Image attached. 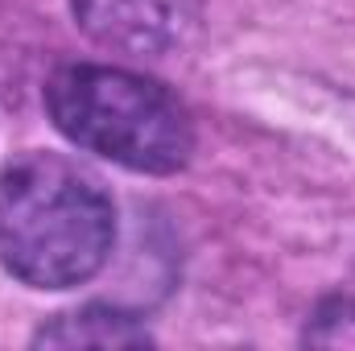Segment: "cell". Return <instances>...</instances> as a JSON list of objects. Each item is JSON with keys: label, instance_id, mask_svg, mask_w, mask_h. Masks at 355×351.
Returning <instances> with one entry per match:
<instances>
[{"label": "cell", "instance_id": "1", "mask_svg": "<svg viewBox=\"0 0 355 351\" xmlns=\"http://www.w3.org/2000/svg\"><path fill=\"white\" fill-rule=\"evenodd\" d=\"M116 244L103 182L62 153H25L0 170V264L33 289L91 281Z\"/></svg>", "mask_w": 355, "mask_h": 351}, {"label": "cell", "instance_id": "2", "mask_svg": "<svg viewBox=\"0 0 355 351\" xmlns=\"http://www.w3.org/2000/svg\"><path fill=\"white\" fill-rule=\"evenodd\" d=\"M46 112L71 145L137 174H178L194 153L186 108L162 83L120 67L75 62L54 71Z\"/></svg>", "mask_w": 355, "mask_h": 351}, {"label": "cell", "instance_id": "5", "mask_svg": "<svg viewBox=\"0 0 355 351\" xmlns=\"http://www.w3.org/2000/svg\"><path fill=\"white\" fill-rule=\"evenodd\" d=\"M306 343H314V348H355V289L331 293L314 310V318L306 327Z\"/></svg>", "mask_w": 355, "mask_h": 351}, {"label": "cell", "instance_id": "3", "mask_svg": "<svg viewBox=\"0 0 355 351\" xmlns=\"http://www.w3.org/2000/svg\"><path fill=\"white\" fill-rule=\"evenodd\" d=\"M91 42L116 54H170L190 42L202 0H71Z\"/></svg>", "mask_w": 355, "mask_h": 351}, {"label": "cell", "instance_id": "4", "mask_svg": "<svg viewBox=\"0 0 355 351\" xmlns=\"http://www.w3.org/2000/svg\"><path fill=\"white\" fill-rule=\"evenodd\" d=\"M33 343L42 348H145L149 343V331L120 314V310H107V306H83L75 314H58L50 318Z\"/></svg>", "mask_w": 355, "mask_h": 351}]
</instances>
